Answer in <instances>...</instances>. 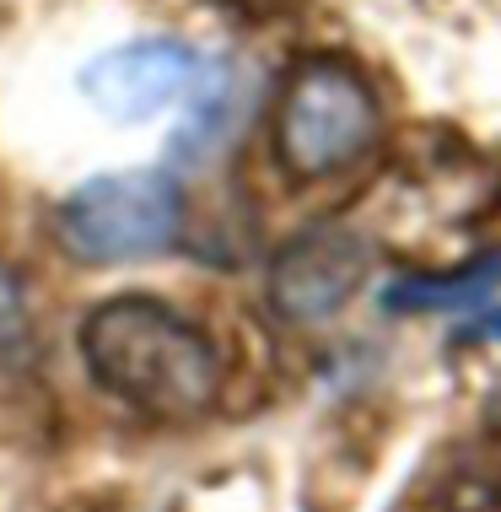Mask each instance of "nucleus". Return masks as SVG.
Returning a JSON list of instances; mask_svg holds the SVG:
<instances>
[{
	"mask_svg": "<svg viewBox=\"0 0 501 512\" xmlns=\"http://www.w3.org/2000/svg\"><path fill=\"white\" fill-rule=\"evenodd\" d=\"M81 362L97 389L157 421H194L221 394V356L205 329L157 297H108L81 318Z\"/></svg>",
	"mask_w": 501,
	"mask_h": 512,
	"instance_id": "1",
	"label": "nucleus"
},
{
	"mask_svg": "<svg viewBox=\"0 0 501 512\" xmlns=\"http://www.w3.org/2000/svg\"><path fill=\"white\" fill-rule=\"evenodd\" d=\"M367 248L345 227H313L291 238L270 265V308L291 324H324L361 292Z\"/></svg>",
	"mask_w": 501,
	"mask_h": 512,
	"instance_id": "5",
	"label": "nucleus"
},
{
	"mask_svg": "<svg viewBox=\"0 0 501 512\" xmlns=\"http://www.w3.org/2000/svg\"><path fill=\"white\" fill-rule=\"evenodd\" d=\"M469 340H501V308H491L485 318H475V324L464 329V345Z\"/></svg>",
	"mask_w": 501,
	"mask_h": 512,
	"instance_id": "8",
	"label": "nucleus"
},
{
	"mask_svg": "<svg viewBox=\"0 0 501 512\" xmlns=\"http://www.w3.org/2000/svg\"><path fill=\"white\" fill-rule=\"evenodd\" d=\"M383 130L372 81L340 54H313L291 65L275 103V157L297 178L345 173L372 151Z\"/></svg>",
	"mask_w": 501,
	"mask_h": 512,
	"instance_id": "2",
	"label": "nucleus"
},
{
	"mask_svg": "<svg viewBox=\"0 0 501 512\" xmlns=\"http://www.w3.org/2000/svg\"><path fill=\"white\" fill-rule=\"evenodd\" d=\"M54 227H60L65 254L81 265H124V259L173 248L184 227V195L157 168L97 173L65 195Z\"/></svg>",
	"mask_w": 501,
	"mask_h": 512,
	"instance_id": "3",
	"label": "nucleus"
},
{
	"mask_svg": "<svg viewBox=\"0 0 501 512\" xmlns=\"http://www.w3.org/2000/svg\"><path fill=\"white\" fill-rule=\"evenodd\" d=\"M33 356V308L17 281V270L0 265V372L22 367Z\"/></svg>",
	"mask_w": 501,
	"mask_h": 512,
	"instance_id": "7",
	"label": "nucleus"
},
{
	"mask_svg": "<svg viewBox=\"0 0 501 512\" xmlns=\"http://www.w3.org/2000/svg\"><path fill=\"white\" fill-rule=\"evenodd\" d=\"M501 292V254H480L458 270H437V275H399L383 286V313H464V308H485Z\"/></svg>",
	"mask_w": 501,
	"mask_h": 512,
	"instance_id": "6",
	"label": "nucleus"
},
{
	"mask_svg": "<svg viewBox=\"0 0 501 512\" xmlns=\"http://www.w3.org/2000/svg\"><path fill=\"white\" fill-rule=\"evenodd\" d=\"M200 81V54L178 38H135V44L103 49L81 71V92L108 119H151L184 103Z\"/></svg>",
	"mask_w": 501,
	"mask_h": 512,
	"instance_id": "4",
	"label": "nucleus"
}]
</instances>
